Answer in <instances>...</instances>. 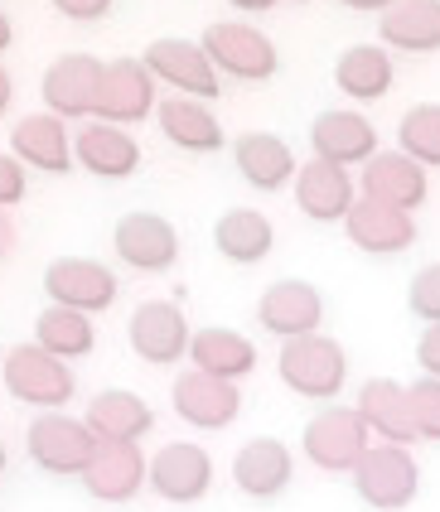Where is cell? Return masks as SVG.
<instances>
[{
    "instance_id": "1",
    "label": "cell",
    "mask_w": 440,
    "mask_h": 512,
    "mask_svg": "<svg viewBox=\"0 0 440 512\" xmlns=\"http://www.w3.org/2000/svg\"><path fill=\"white\" fill-rule=\"evenodd\" d=\"M276 372H281L286 392H295V397L334 401L349 387V353L334 334H300V339L281 343Z\"/></svg>"
},
{
    "instance_id": "2",
    "label": "cell",
    "mask_w": 440,
    "mask_h": 512,
    "mask_svg": "<svg viewBox=\"0 0 440 512\" xmlns=\"http://www.w3.org/2000/svg\"><path fill=\"white\" fill-rule=\"evenodd\" d=\"M349 479H353V493L373 512H402L421 493V464L411 455V445L378 440V445L363 450V459L349 469Z\"/></svg>"
},
{
    "instance_id": "3",
    "label": "cell",
    "mask_w": 440,
    "mask_h": 512,
    "mask_svg": "<svg viewBox=\"0 0 440 512\" xmlns=\"http://www.w3.org/2000/svg\"><path fill=\"white\" fill-rule=\"evenodd\" d=\"M0 382L20 406H34V411H63L68 401L78 397V372L68 368L63 358L44 353L39 343L10 348L5 363H0Z\"/></svg>"
},
{
    "instance_id": "4",
    "label": "cell",
    "mask_w": 440,
    "mask_h": 512,
    "mask_svg": "<svg viewBox=\"0 0 440 512\" xmlns=\"http://www.w3.org/2000/svg\"><path fill=\"white\" fill-rule=\"evenodd\" d=\"M204 54L208 63L218 68V78H237V83H271L276 68H281V54L271 44V34L247 20H213L204 29Z\"/></svg>"
},
{
    "instance_id": "5",
    "label": "cell",
    "mask_w": 440,
    "mask_h": 512,
    "mask_svg": "<svg viewBox=\"0 0 440 512\" xmlns=\"http://www.w3.org/2000/svg\"><path fill=\"white\" fill-rule=\"evenodd\" d=\"M160 102V83L150 78L141 58H112L102 63V78L92 92V121H112V126H141L155 116Z\"/></svg>"
},
{
    "instance_id": "6",
    "label": "cell",
    "mask_w": 440,
    "mask_h": 512,
    "mask_svg": "<svg viewBox=\"0 0 440 512\" xmlns=\"http://www.w3.org/2000/svg\"><path fill=\"white\" fill-rule=\"evenodd\" d=\"M25 450L30 459L54 474V479H78L88 469L92 450H97V435H92L78 416H63V411H39L25 430Z\"/></svg>"
},
{
    "instance_id": "7",
    "label": "cell",
    "mask_w": 440,
    "mask_h": 512,
    "mask_svg": "<svg viewBox=\"0 0 440 512\" xmlns=\"http://www.w3.org/2000/svg\"><path fill=\"white\" fill-rule=\"evenodd\" d=\"M141 63L150 68L155 83H165L170 92H179V97L218 102V92H223V78H218V68L208 63L199 39H170V34H165V39H150Z\"/></svg>"
},
{
    "instance_id": "8",
    "label": "cell",
    "mask_w": 440,
    "mask_h": 512,
    "mask_svg": "<svg viewBox=\"0 0 440 512\" xmlns=\"http://www.w3.org/2000/svg\"><path fill=\"white\" fill-rule=\"evenodd\" d=\"M44 295L49 305H68V310L83 314H107L117 305L121 281L112 266L88 261V256H59L44 266Z\"/></svg>"
},
{
    "instance_id": "9",
    "label": "cell",
    "mask_w": 440,
    "mask_h": 512,
    "mask_svg": "<svg viewBox=\"0 0 440 512\" xmlns=\"http://www.w3.org/2000/svg\"><path fill=\"white\" fill-rule=\"evenodd\" d=\"M300 450H305V459H310L315 469H324V474H349L353 464L363 459V450H368V426L358 421L353 406H334V401H329V411L305 421Z\"/></svg>"
},
{
    "instance_id": "10",
    "label": "cell",
    "mask_w": 440,
    "mask_h": 512,
    "mask_svg": "<svg viewBox=\"0 0 440 512\" xmlns=\"http://www.w3.org/2000/svg\"><path fill=\"white\" fill-rule=\"evenodd\" d=\"M189 334L194 329H189V319L179 310V300H146L126 319V343L150 368H175L179 358L189 353Z\"/></svg>"
},
{
    "instance_id": "11",
    "label": "cell",
    "mask_w": 440,
    "mask_h": 512,
    "mask_svg": "<svg viewBox=\"0 0 440 512\" xmlns=\"http://www.w3.org/2000/svg\"><path fill=\"white\" fill-rule=\"evenodd\" d=\"M112 252H117L121 266H131V271L160 276V271H170L179 261V232L170 218L136 208V213H121L117 218V228H112Z\"/></svg>"
},
{
    "instance_id": "12",
    "label": "cell",
    "mask_w": 440,
    "mask_h": 512,
    "mask_svg": "<svg viewBox=\"0 0 440 512\" xmlns=\"http://www.w3.org/2000/svg\"><path fill=\"white\" fill-rule=\"evenodd\" d=\"M257 324L276 339H300V334H320L324 324V290L300 276H281L262 290L257 300Z\"/></svg>"
},
{
    "instance_id": "13",
    "label": "cell",
    "mask_w": 440,
    "mask_h": 512,
    "mask_svg": "<svg viewBox=\"0 0 440 512\" xmlns=\"http://www.w3.org/2000/svg\"><path fill=\"white\" fill-rule=\"evenodd\" d=\"M146 484L165 503L189 508L213 488V455L194 440H170L165 450H155V459H146Z\"/></svg>"
},
{
    "instance_id": "14",
    "label": "cell",
    "mask_w": 440,
    "mask_h": 512,
    "mask_svg": "<svg viewBox=\"0 0 440 512\" xmlns=\"http://www.w3.org/2000/svg\"><path fill=\"white\" fill-rule=\"evenodd\" d=\"M358 194L363 199H378L387 208H402V213H416L421 203L431 199V170H421L411 155L402 150H378L368 165H358Z\"/></svg>"
},
{
    "instance_id": "15",
    "label": "cell",
    "mask_w": 440,
    "mask_h": 512,
    "mask_svg": "<svg viewBox=\"0 0 440 512\" xmlns=\"http://www.w3.org/2000/svg\"><path fill=\"white\" fill-rule=\"evenodd\" d=\"M97 78H102V58L97 54H83V49L59 54L49 68H44V78H39V102H44V112H54L59 121H83V116H92Z\"/></svg>"
},
{
    "instance_id": "16",
    "label": "cell",
    "mask_w": 440,
    "mask_h": 512,
    "mask_svg": "<svg viewBox=\"0 0 440 512\" xmlns=\"http://www.w3.org/2000/svg\"><path fill=\"white\" fill-rule=\"evenodd\" d=\"M141 145L136 136L126 131V126H112V121H83L78 131H73V165L78 170H88L92 179H107V184H117V179H131V174L141 170Z\"/></svg>"
},
{
    "instance_id": "17",
    "label": "cell",
    "mask_w": 440,
    "mask_h": 512,
    "mask_svg": "<svg viewBox=\"0 0 440 512\" xmlns=\"http://www.w3.org/2000/svg\"><path fill=\"white\" fill-rule=\"evenodd\" d=\"M175 416L194 430H228L242 416V392L237 382H223V377H208V372L189 368L175 377Z\"/></svg>"
},
{
    "instance_id": "18",
    "label": "cell",
    "mask_w": 440,
    "mask_h": 512,
    "mask_svg": "<svg viewBox=\"0 0 440 512\" xmlns=\"http://www.w3.org/2000/svg\"><path fill=\"white\" fill-rule=\"evenodd\" d=\"M310 150H315V160H329L339 170L368 165L378 155V126L363 112L334 107V112H320L310 121Z\"/></svg>"
},
{
    "instance_id": "19",
    "label": "cell",
    "mask_w": 440,
    "mask_h": 512,
    "mask_svg": "<svg viewBox=\"0 0 440 512\" xmlns=\"http://www.w3.org/2000/svg\"><path fill=\"white\" fill-rule=\"evenodd\" d=\"M344 237L363 256H402L416 242V218L402 208H387L378 199H353V208L344 213Z\"/></svg>"
},
{
    "instance_id": "20",
    "label": "cell",
    "mask_w": 440,
    "mask_h": 512,
    "mask_svg": "<svg viewBox=\"0 0 440 512\" xmlns=\"http://www.w3.org/2000/svg\"><path fill=\"white\" fill-rule=\"evenodd\" d=\"M295 479V459H291V445L276 440V435H252L247 445H237L233 455V484L257 498V503H271L281 498Z\"/></svg>"
},
{
    "instance_id": "21",
    "label": "cell",
    "mask_w": 440,
    "mask_h": 512,
    "mask_svg": "<svg viewBox=\"0 0 440 512\" xmlns=\"http://www.w3.org/2000/svg\"><path fill=\"white\" fill-rule=\"evenodd\" d=\"M295 208L305 213V218H315V223H344V213L353 208L358 199V184H353L349 170H339V165H329V160H305V165H295Z\"/></svg>"
},
{
    "instance_id": "22",
    "label": "cell",
    "mask_w": 440,
    "mask_h": 512,
    "mask_svg": "<svg viewBox=\"0 0 440 512\" xmlns=\"http://www.w3.org/2000/svg\"><path fill=\"white\" fill-rule=\"evenodd\" d=\"M155 126L165 131V141L175 145V150H189V155H218L228 145L223 121L199 97H179V92L160 97L155 102Z\"/></svg>"
},
{
    "instance_id": "23",
    "label": "cell",
    "mask_w": 440,
    "mask_h": 512,
    "mask_svg": "<svg viewBox=\"0 0 440 512\" xmlns=\"http://www.w3.org/2000/svg\"><path fill=\"white\" fill-rule=\"evenodd\" d=\"M10 155L39 174H68L73 170V131L68 121H59L54 112H34L20 116L10 131Z\"/></svg>"
},
{
    "instance_id": "24",
    "label": "cell",
    "mask_w": 440,
    "mask_h": 512,
    "mask_svg": "<svg viewBox=\"0 0 440 512\" xmlns=\"http://www.w3.org/2000/svg\"><path fill=\"white\" fill-rule=\"evenodd\" d=\"M83 426L97 435V445H141L155 430V411H150L146 397H136L126 387H107L88 401Z\"/></svg>"
},
{
    "instance_id": "25",
    "label": "cell",
    "mask_w": 440,
    "mask_h": 512,
    "mask_svg": "<svg viewBox=\"0 0 440 512\" xmlns=\"http://www.w3.org/2000/svg\"><path fill=\"white\" fill-rule=\"evenodd\" d=\"M78 479H83V488L97 503L121 508V503H131L146 488V455H141V445H97Z\"/></svg>"
},
{
    "instance_id": "26",
    "label": "cell",
    "mask_w": 440,
    "mask_h": 512,
    "mask_svg": "<svg viewBox=\"0 0 440 512\" xmlns=\"http://www.w3.org/2000/svg\"><path fill=\"white\" fill-rule=\"evenodd\" d=\"M387 54H440V0H392L378 15Z\"/></svg>"
},
{
    "instance_id": "27",
    "label": "cell",
    "mask_w": 440,
    "mask_h": 512,
    "mask_svg": "<svg viewBox=\"0 0 440 512\" xmlns=\"http://www.w3.org/2000/svg\"><path fill=\"white\" fill-rule=\"evenodd\" d=\"M233 165L252 189L281 194L295 179V165H300V160H295V150L281 141L276 131H242L233 141Z\"/></svg>"
},
{
    "instance_id": "28",
    "label": "cell",
    "mask_w": 440,
    "mask_h": 512,
    "mask_svg": "<svg viewBox=\"0 0 440 512\" xmlns=\"http://www.w3.org/2000/svg\"><path fill=\"white\" fill-rule=\"evenodd\" d=\"M353 411H358V421L368 426V435H378L387 445H416L407 387H402V382H392V377H368V382L358 387Z\"/></svg>"
},
{
    "instance_id": "29",
    "label": "cell",
    "mask_w": 440,
    "mask_h": 512,
    "mask_svg": "<svg viewBox=\"0 0 440 512\" xmlns=\"http://www.w3.org/2000/svg\"><path fill=\"white\" fill-rule=\"evenodd\" d=\"M189 363L208 377H223V382H242L247 372L257 368V343L247 334H237L228 324H208V329H194L189 334Z\"/></svg>"
},
{
    "instance_id": "30",
    "label": "cell",
    "mask_w": 440,
    "mask_h": 512,
    "mask_svg": "<svg viewBox=\"0 0 440 512\" xmlns=\"http://www.w3.org/2000/svg\"><path fill=\"white\" fill-rule=\"evenodd\" d=\"M397 83V63L382 44H349L334 58V87L349 102H382Z\"/></svg>"
},
{
    "instance_id": "31",
    "label": "cell",
    "mask_w": 440,
    "mask_h": 512,
    "mask_svg": "<svg viewBox=\"0 0 440 512\" xmlns=\"http://www.w3.org/2000/svg\"><path fill=\"white\" fill-rule=\"evenodd\" d=\"M213 247L233 266H257L276 247V223L266 218L262 208H228L213 223Z\"/></svg>"
},
{
    "instance_id": "32",
    "label": "cell",
    "mask_w": 440,
    "mask_h": 512,
    "mask_svg": "<svg viewBox=\"0 0 440 512\" xmlns=\"http://www.w3.org/2000/svg\"><path fill=\"white\" fill-rule=\"evenodd\" d=\"M34 343L44 353H54L63 363H78L97 348V329H92V314L68 310V305H44L34 319Z\"/></svg>"
},
{
    "instance_id": "33",
    "label": "cell",
    "mask_w": 440,
    "mask_h": 512,
    "mask_svg": "<svg viewBox=\"0 0 440 512\" xmlns=\"http://www.w3.org/2000/svg\"><path fill=\"white\" fill-rule=\"evenodd\" d=\"M397 150L421 170H440V102H421L397 121Z\"/></svg>"
},
{
    "instance_id": "34",
    "label": "cell",
    "mask_w": 440,
    "mask_h": 512,
    "mask_svg": "<svg viewBox=\"0 0 440 512\" xmlns=\"http://www.w3.org/2000/svg\"><path fill=\"white\" fill-rule=\"evenodd\" d=\"M407 406H411V430H416V440L440 445V382L436 377H416L407 387Z\"/></svg>"
},
{
    "instance_id": "35",
    "label": "cell",
    "mask_w": 440,
    "mask_h": 512,
    "mask_svg": "<svg viewBox=\"0 0 440 512\" xmlns=\"http://www.w3.org/2000/svg\"><path fill=\"white\" fill-rule=\"evenodd\" d=\"M407 310L421 319V324H440V261L421 266L407 285Z\"/></svg>"
},
{
    "instance_id": "36",
    "label": "cell",
    "mask_w": 440,
    "mask_h": 512,
    "mask_svg": "<svg viewBox=\"0 0 440 512\" xmlns=\"http://www.w3.org/2000/svg\"><path fill=\"white\" fill-rule=\"evenodd\" d=\"M25 194H30V170L15 155H0V208L10 213L15 203H25Z\"/></svg>"
},
{
    "instance_id": "37",
    "label": "cell",
    "mask_w": 440,
    "mask_h": 512,
    "mask_svg": "<svg viewBox=\"0 0 440 512\" xmlns=\"http://www.w3.org/2000/svg\"><path fill=\"white\" fill-rule=\"evenodd\" d=\"M49 5L59 10L63 20H73V25H97V20L112 15L117 0H49Z\"/></svg>"
},
{
    "instance_id": "38",
    "label": "cell",
    "mask_w": 440,
    "mask_h": 512,
    "mask_svg": "<svg viewBox=\"0 0 440 512\" xmlns=\"http://www.w3.org/2000/svg\"><path fill=\"white\" fill-rule=\"evenodd\" d=\"M416 368L440 382V324H426V334L416 339Z\"/></svg>"
},
{
    "instance_id": "39",
    "label": "cell",
    "mask_w": 440,
    "mask_h": 512,
    "mask_svg": "<svg viewBox=\"0 0 440 512\" xmlns=\"http://www.w3.org/2000/svg\"><path fill=\"white\" fill-rule=\"evenodd\" d=\"M15 242H20V232H15V223H10V213L0 208V261L15 252Z\"/></svg>"
},
{
    "instance_id": "40",
    "label": "cell",
    "mask_w": 440,
    "mask_h": 512,
    "mask_svg": "<svg viewBox=\"0 0 440 512\" xmlns=\"http://www.w3.org/2000/svg\"><path fill=\"white\" fill-rule=\"evenodd\" d=\"M344 10H353V15H382L392 0H339Z\"/></svg>"
},
{
    "instance_id": "41",
    "label": "cell",
    "mask_w": 440,
    "mask_h": 512,
    "mask_svg": "<svg viewBox=\"0 0 440 512\" xmlns=\"http://www.w3.org/2000/svg\"><path fill=\"white\" fill-rule=\"evenodd\" d=\"M10 102H15V78H10V68L0 63V116L10 112Z\"/></svg>"
},
{
    "instance_id": "42",
    "label": "cell",
    "mask_w": 440,
    "mask_h": 512,
    "mask_svg": "<svg viewBox=\"0 0 440 512\" xmlns=\"http://www.w3.org/2000/svg\"><path fill=\"white\" fill-rule=\"evenodd\" d=\"M233 10H242V15H266V10H276L281 0H228Z\"/></svg>"
},
{
    "instance_id": "43",
    "label": "cell",
    "mask_w": 440,
    "mask_h": 512,
    "mask_svg": "<svg viewBox=\"0 0 440 512\" xmlns=\"http://www.w3.org/2000/svg\"><path fill=\"white\" fill-rule=\"evenodd\" d=\"M15 44V25H10V15H5V5H0V54Z\"/></svg>"
},
{
    "instance_id": "44",
    "label": "cell",
    "mask_w": 440,
    "mask_h": 512,
    "mask_svg": "<svg viewBox=\"0 0 440 512\" xmlns=\"http://www.w3.org/2000/svg\"><path fill=\"white\" fill-rule=\"evenodd\" d=\"M10 469V450H5V440H0V474Z\"/></svg>"
},
{
    "instance_id": "45",
    "label": "cell",
    "mask_w": 440,
    "mask_h": 512,
    "mask_svg": "<svg viewBox=\"0 0 440 512\" xmlns=\"http://www.w3.org/2000/svg\"><path fill=\"white\" fill-rule=\"evenodd\" d=\"M291 5H310V0H291Z\"/></svg>"
}]
</instances>
